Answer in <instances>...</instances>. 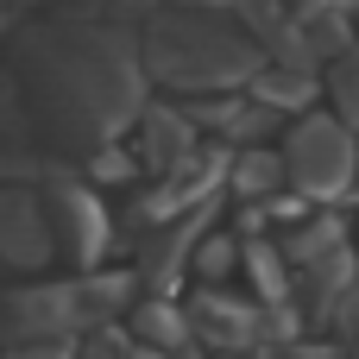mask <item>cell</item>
Returning a JSON list of instances; mask_svg holds the SVG:
<instances>
[{
    "instance_id": "1",
    "label": "cell",
    "mask_w": 359,
    "mask_h": 359,
    "mask_svg": "<svg viewBox=\"0 0 359 359\" xmlns=\"http://www.w3.org/2000/svg\"><path fill=\"white\" fill-rule=\"evenodd\" d=\"M284 164H290V177H297L309 196H341V189L353 183V139H347L334 120H303Z\"/></svg>"
},
{
    "instance_id": "2",
    "label": "cell",
    "mask_w": 359,
    "mask_h": 359,
    "mask_svg": "<svg viewBox=\"0 0 359 359\" xmlns=\"http://www.w3.org/2000/svg\"><path fill=\"white\" fill-rule=\"evenodd\" d=\"M334 95H341V107H347V120H359V50L341 63V76H334Z\"/></svg>"
}]
</instances>
